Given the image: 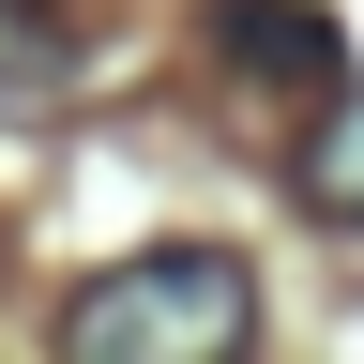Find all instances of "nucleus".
Segmentation results:
<instances>
[{
  "label": "nucleus",
  "instance_id": "7ed1b4c3",
  "mask_svg": "<svg viewBox=\"0 0 364 364\" xmlns=\"http://www.w3.org/2000/svg\"><path fill=\"white\" fill-rule=\"evenodd\" d=\"M76 76V46L46 31V0H0V91H61Z\"/></svg>",
  "mask_w": 364,
  "mask_h": 364
},
{
  "label": "nucleus",
  "instance_id": "f257e3e1",
  "mask_svg": "<svg viewBox=\"0 0 364 364\" xmlns=\"http://www.w3.org/2000/svg\"><path fill=\"white\" fill-rule=\"evenodd\" d=\"M61 349L76 364H228V349H258V273L228 243H152L61 304Z\"/></svg>",
  "mask_w": 364,
  "mask_h": 364
},
{
  "label": "nucleus",
  "instance_id": "f03ea898",
  "mask_svg": "<svg viewBox=\"0 0 364 364\" xmlns=\"http://www.w3.org/2000/svg\"><path fill=\"white\" fill-rule=\"evenodd\" d=\"M213 46H228V76H243V91H304V107H334V91H349V46H334L318 0H228Z\"/></svg>",
  "mask_w": 364,
  "mask_h": 364
},
{
  "label": "nucleus",
  "instance_id": "20e7f679",
  "mask_svg": "<svg viewBox=\"0 0 364 364\" xmlns=\"http://www.w3.org/2000/svg\"><path fill=\"white\" fill-rule=\"evenodd\" d=\"M318 198H334V213H364V152H334V167H318Z\"/></svg>",
  "mask_w": 364,
  "mask_h": 364
}]
</instances>
